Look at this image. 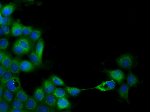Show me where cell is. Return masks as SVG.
<instances>
[{
	"mask_svg": "<svg viewBox=\"0 0 150 112\" xmlns=\"http://www.w3.org/2000/svg\"><path fill=\"white\" fill-rule=\"evenodd\" d=\"M116 62L118 65L121 68L129 69L133 66L134 60L132 55L126 53L122 54L117 58Z\"/></svg>",
	"mask_w": 150,
	"mask_h": 112,
	"instance_id": "1",
	"label": "cell"
},
{
	"mask_svg": "<svg viewBox=\"0 0 150 112\" xmlns=\"http://www.w3.org/2000/svg\"><path fill=\"white\" fill-rule=\"evenodd\" d=\"M6 87L15 94L21 88L19 78L16 75H13L6 83Z\"/></svg>",
	"mask_w": 150,
	"mask_h": 112,
	"instance_id": "2",
	"label": "cell"
},
{
	"mask_svg": "<svg viewBox=\"0 0 150 112\" xmlns=\"http://www.w3.org/2000/svg\"><path fill=\"white\" fill-rule=\"evenodd\" d=\"M109 76L114 81L118 83H120L124 80L125 75L122 71L118 70H105Z\"/></svg>",
	"mask_w": 150,
	"mask_h": 112,
	"instance_id": "3",
	"label": "cell"
},
{
	"mask_svg": "<svg viewBox=\"0 0 150 112\" xmlns=\"http://www.w3.org/2000/svg\"><path fill=\"white\" fill-rule=\"evenodd\" d=\"M15 42L21 46L27 54L31 51L33 46L30 39L25 37L19 38Z\"/></svg>",
	"mask_w": 150,
	"mask_h": 112,
	"instance_id": "4",
	"label": "cell"
},
{
	"mask_svg": "<svg viewBox=\"0 0 150 112\" xmlns=\"http://www.w3.org/2000/svg\"><path fill=\"white\" fill-rule=\"evenodd\" d=\"M116 83L112 80L102 82L94 88H92L101 91L105 92L112 90L115 87Z\"/></svg>",
	"mask_w": 150,
	"mask_h": 112,
	"instance_id": "5",
	"label": "cell"
},
{
	"mask_svg": "<svg viewBox=\"0 0 150 112\" xmlns=\"http://www.w3.org/2000/svg\"><path fill=\"white\" fill-rule=\"evenodd\" d=\"M21 60L18 57L12 58L8 69L13 75H16L18 74L21 71L20 64Z\"/></svg>",
	"mask_w": 150,
	"mask_h": 112,
	"instance_id": "6",
	"label": "cell"
},
{
	"mask_svg": "<svg viewBox=\"0 0 150 112\" xmlns=\"http://www.w3.org/2000/svg\"><path fill=\"white\" fill-rule=\"evenodd\" d=\"M36 67L30 61L27 60H21L20 64L21 71L26 73L33 71Z\"/></svg>",
	"mask_w": 150,
	"mask_h": 112,
	"instance_id": "7",
	"label": "cell"
},
{
	"mask_svg": "<svg viewBox=\"0 0 150 112\" xmlns=\"http://www.w3.org/2000/svg\"><path fill=\"white\" fill-rule=\"evenodd\" d=\"M38 103L33 97H30L24 103V109L28 112H34Z\"/></svg>",
	"mask_w": 150,
	"mask_h": 112,
	"instance_id": "8",
	"label": "cell"
},
{
	"mask_svg": "<svg viewBox=\"0 0 150 112\" xmlns=\"http://www.w3.org/2000/svg\"><path fill=\"white\" fill-rule=\"evenodd\" d=\"M42 87L45 95L52 94L56 88L50 79L43 81Z\"/></svg>",
	"mask_w": 150,
	"mask_h": 112,
	"instance_id": "9",
	"label": "cell"
},
{
	"mask_svg": "<svg viewBox=\"0 0 150 112\" xmlns=\"http://www.w3.org/2000/svg\"><path fill=\"white\" fill-rule=\"evenodd\" d=\"M129 86L126 83L122 84L118 90V92L120 97L129 103Z\"/></svg>",
	"mask_w": 150,
	"mask_h": 112,
	"instance_id": "10",
	"label": "cell"
},
{
	"mask_svg": "<svg viewBox=\"0 0 150 112\" xmlns=\"http://www.w3.org/2000/svg\"><path fill=\"white\" fill-rule=\"evenodd\" d=\"M23 25L19 21H16L12 24L11 32L12 35L15 36H21L22 34Z\"/></svg>",
	"mask_w": 150,
	"mask_h": 112,
	"instance_id": "11",
	"label": "cell"
},
{
	"mask_svg": "<svg viewBox=\"0 0 150 112\" xmlns=\"http://www.w3.org/2000/svg\"><path fill=\"white\" fill-rule=\"evenodd\" d=\"M44 48V41L43 39L41 38L37 41L35 50L38 58L40 63L41 65L42 64V58Z\"/></svg>",
	"mask_w": 150,
	"mask_h": 112,
	"instance_id": "12",
	"label": "cell"
},
{
	"mask_svg": "<svg viewBox=\"0 0 150 112\" xmlns=\"http://www.w3.org/2000/svg\"><path fill=\"white\" fill-rule=\"evenodd\" d=\"M71 106V103L67 98H62L57 99V106L59 110L68 109Z\"/></svg>",
	"mask_w": 150,
	"mask_h": 112,
	"instance_id": "13",
	"label": "cell"
},
{
	"mask_svg": "<svg viewBox=\"0 0 150 112\" xmlns=\"http://www.w3.org/2000/svg\"><path fill=\"white\" fill-rule=\"evenodd\" d=\"M57 99L52 94L46 95L43 103L52 108H54L57 106Z\"/></svg>",
	"mask_w": 150,
	"mask_h": 112,
	"instance_id": "14",
	"label": "cell"
},
{
	"mask_svg": "<svg viewBox=\"0 0 150 112\" xmlns=\"http://www.w3.org/2000/svg\"><path fill=\"white\" fill-rule=\"evenodd\" d=\"M13 75V74L8 69H6L0 78V85L3 88L6 87V83Z\"/></svg>",
	"mask_w": 150,
	"mask_h": 112,
	"instance_id": "15",
	"label": "cell"
},
{
	"mask_svg": "<svg viewBox=\"0 0 150 112\" xmlns=\"http://www.w3.org/2000/svg\"><path fill=\"white\" fill-rule=\"evenodd\" d=\"M16 7L14 4H9L6 5L1 9L0 13L4 17L8 16L14 11Z\"/></svg>",
	"mask_w": 150,
	"mask_h": 112,
	"instance_id": "16",
	"label": "cell"
},
{
	"mask_svg": "<svg viewBox=\"0 0 150 112\" xmlns=\"http://www.w3.org/2000/svg\"><path fill=\"white\" fill-rule=\"evenodd\" d=\"M45 96L42 87L37 88L34 92L33 97L38 103L43 102Z\"/></svg>",
	"mask_w": 150,
	"mask_h": 112,
	"instance_id": "17",
	"label": "cell"
},
{
	"mask_svg": "<svg viewBox=\"0 0 150 112\" xmlns=\"http://www.w3.org/2000/svg\"><path fill=\"white\" fill-rule=\"evenodd\" d=\"M42 31L39 29H33L30 35V39L33 44L37 43L38 40L41 38L42 35Z\"/></svg>",
	"mask_w": 150,
	"mask_h": 112,
	"instance_id": "18",
	"label": "cell"
},
{
	"mask_svg": "<svg viewBox=\"0 0 150 112\" xmlns=\"http://www.w3.org/2000/svg\"><path fill=\"white\" fill-rule=\"evenodd\" d=\"M34 112H56L54 108H52L47 105L43 103H38Z\"/></svg>",
	"mask_w": 150,
	"mask_h": 112,
	"instance_id": "19",
	"label": "cell"
},
{
	"mask_svg": "<svg viewBox=\"0 0 150 112\" xmlns=\"http://www.w3.org/2000/svg\"><path fill=\"white\" fill-rule=\"evenodd\" d=\"M15 97L24 103L28 99L29 97L25 91L21 88L15 94Z\"/></svg>",
	"mask_w": 150,
	"mask_h": 112,
	"instance_id": "20",
	"label": "cell"
},
{
	"mask_svg": "<svg viewBox=\"0 0 150 112\" xmlns=\"http://www.w3.org/2000/svg\"><path fill=\"white\" fill-rule=\"evenodd\" d=\"M3 88L2 97L3 98L10 104L13 98V93L5 87Z\"/></svg>",
	"mask_w": 150,
	"mask_h": 112,
	"instance_id": "21",
	"label": "cell"
},
{
	"mask_svg": "<svg viewBox=\"0 0 150 112\" xmlns=\"http://www.w3.org/2000/svg\"><path fill=\"white\" fill-rule=\"evenodd\" d=\"M10 106V109H24V103L15 97H14Z\"/></svg>",
	"mask_w": 150,
	"mask_h": 112,
	"instance_id": "22",
	"label": "cell"
},
{
	"mask_svg": "<svg viewBox=\"0 0 150 112\" xmlns=\"http://www.w3.org/2000/svg\"><path fill=\"white\" fill-rule=\"evenodd\" d=\"M67 93L64 89L61 88H56L52 94L57 99L67 97Z\"/></svg>",
	"mask_w": 150,
	"mask_h": 112,
	"instance_id": "23",
	"label": "cell"
},
{
	"mask_svg": "<svg viewBox=\"0 0 150 112\" xmlns=\"http://www.w3.org/2000/svg\"><path fill=\"white\" fill-rule=\"evenodd\" d=\"M12 59L11 55L9 53H6L2 60L0 63V65L5 69H8Z\"/></svg>",
	"mask_w": 150,
	"mask_h": 112,
	"instance_id": "24",
	"label": "cell"
},
{
	"mask_svg": "<svg viewBox=\"0 0 150 112\" xmlns=\"http://www.w3.org/2000/svg\"><path fill=\"white\" fill-rule=\"evenodd\" d=\"M64 89L67 93L72 96L77 95L83 90L76 88L67 86H64Z\"/></svg>",
	"mask_w": 150,
	"mask_h": 112,
	"instance_id": "25",
	"label": "cell"
},
{
	"mask_svg": "<svg viewBox=\"0 0 150 112\" xmlns=\"http://www.w3.org/2000/svg\"><path fill=\"white\" fill-rule=\"evenodd\" d=\"M30 61L36 67H40L41 64H40L38 58L35 52L33 50L31 52L29 55Z\"/></svg>",
	"mask_w": 150,
	"mask_h": 112,
	"instance_id": "26",
	"label": "cell"
},
{
	"mask_svg": "<svg viewBox=\"0 0 150 112\" xmlns=\"http://www.w3.org/2000/svg\"><path fill=\"white\" fill-rule=\"evenodd\" d=\"M138 78L135 75L132 73H129L127 78L128 85L132 87L137 84L138 82Z\"/></svg>",
	"mask_w": 150,
	"mask_h": 112,
	"instance_id": "27",
	"label": "cell"
},
{
	"mask_svg": "<svg viewBox=\"0 0 150 112\" xmlns=\"http://www.w3.org/2000/svg\"><path fill=\"white\" fill-rule=\"evenodd\" d=\"M10 108V104L2 97L0 99V112H8Z\"/></svg>",
	"mask_w": 150,
	"mask_h": 112,
	"instance_id": "28",
	"label": "cell"
},
{
	"mask_svg": "<svg viewBox=\"0 0 150 112\" xmlns=\"http://www.w3.org/2000/svg\"><path fill=\"white\" fill-rule=\"evenodd\" d=\"M13 50L14 53L18 55H22L27 54L25 50L16 42L13 45Z\"/></svg>",
	"mask_w": 150,
	"mask_h": 112,
	"instance_id": "29",
	"label": "cell"
},
{
	"mask_svg": "<svg viewBox=\"0 0 150 112\" xmlns=\"http://www.w3.org/2000/svg\"><path fill=\"white\" fill-rule=\"evenodd\" d=\"M50 79L54 85L65 86L63 81L57 76L52 75L50 77Z\"/></svg>",
	"mask_w": 150,
	"mask_h": 112,
	"instance_id": "30",
	"label": "cell"
},
{
	"mask_svg": "<svg viewBox=\"0 0 150 112\" xmlns=\"http://www.w3.org/2000/svg\"><path fill=\"white\" fill-rule=\"evenodd\" d=\"M13 23V20L9 16L3 17L0 25L8 26H10Z\"/></svg>",
	"mask_w": 150,
	"mask_h": 112,
	"instance_id": "31",
	"label": "cell"
},
{
	"mask_svg": "<svg viewBox=\"0 0 150 112\" xmlns=\"http://www.w3.org/2000/svg\"><path fill=\"white\" fill-rule=\"evenodd\" d=\"M9 43L6 38L0 39V50L3 51L6 49L8 47Z\"/></svg>",
	"mask_w": 150,
	"mask_h": 112,
	"instance_id": "32",
	"label": "cell"
},
{
	"mask_svg": "<svg viewBox=\"0 0 150 112\" xmlns=\"http://www.w3.org/2000/svg\"><path fill=\"white\" fill-rule=\"evenodd\" d=\"M33 30L31 26L23 25L22 34L25 36L30 35Z\"/></svg>",
	"mask_w": 150,
	"mask_h": 112,
	"instance_id": "33",
	"label": "cell"
},
{
	"mask_svg": "<svg viewBox=\"0 0 150 112\" xmlns=\"http://www.w3.org/2000/svg\"><path fill=\"white\" fill-rule=\"evenodd\" d=\"M0 29L1 30L3 35L5 36L8 35L10 33V29L8 26L0 25Z\"/></svg>",
	"mask_w": 150,
	"mask_h": 112,
	"instance_id": "34",
	"label": "cell"
},
{
	"mask_svg": "<svg viewBox=\"0 0 150 112\" xmlns=\"http://www.w3.org/2000/svg\"><path fill=\"white\" fill-rule=\"evenodd\" d=\"M8 112H28L25 109H10Z\"/></svg>",
	"mask_w": 150,
	"mask_h": 112,
	"instance_id": "35",
	"label": "cell"
},
{
	"mask_svg": "<svg viewBox=\"0 0 150 112\" xmlns=\"http://www.w3.org/2000/svg\"><path fill=\"white\" fill-rule=\"evenodd\" d=\"M4 67L0 65V78L6 70Z\"/></svg>",
	"mask_w": 150,
	"mask_h": 112,
	"instance_id": "36",
	"label": "cell"
},
{
	"mask_svg": "<svg viewBox=\"0 0 150 112\" xmlns=\"http://www.w3.org/2000/svg\"><path fill=\"white\" fill-rule=\"evenodd\" d=\"M5 53L3 51L0 50V63H1L2 60Z\"/></svg>",
	"mask_w": 150,
	"mask_h": 112,
	"instance_id": "37",
	"label": "cell"
},
{
	"mask_svg": "<svg viewBox=\"0 0 150 112\" xmlns=\"http://www.w3.org/2000/svg\"><path fill=\"white\" fill-rule=\"evenodd\" d=\"M3 92V87L0 85V99L2 97Z\"/></svg>",
	"mask_w": 150,
	"mask_h": 112,
	"instance_id": "38",
	"label": "cell"
},
{
	"mask_svg": "<svg viewBox=\"0 0 150 112\" xmlns=\"http://www.w3.org/2000/svg\"><path fill=\"white\" fill-rule=\"evenodd\" d=\"M3 17L2 16V15L0 12V24L1 22V21L2 20Z\"/></svg>",
	"mask_w": 150,
	"mask_h": 112,
	"instance_id": "39",
	"label": "cell"
},
{
	"mask_svg": "<svg viewBox=\"0 0 150 112\" xmlns=\"http://www.w3.org/2000/svg\"><path fill=\"white\" fill-rule=\"evenodd\" d=\"M59 112H71L69 111H60Z\"/></svg>",
	"mask_w": 150,
	"mask_h": 112,
	"instance_id": "40",
	"label": "cell"
},
{
	"mask_svg": "<svg viewBox=\"0 0 150 112\" xmlns=\"http://www.w3.org/2000/svg\"><path fill=\"white\" fill-rule=\"evenodd\" d=\"M3 35L0 29V36H1Z\"/></svg>",
	"mask_w": 150,
	"mask_h": 112,
	"instance_id": "41",
	"label": "cell"
},
{
	"mask_svg": "<svg viewBox=\"0 0 150 112\" xmlns=\"http://www.w3.org/2000/svg\"><path fill=\"white\" fill-rule=\"evenodd\" d=\"M2 7V6L1 3H0V10L1 9Z\"/></svg>",
	"mask_w": 150,
	"mask_h": 112,
	"instance_id": "42",
	"label": "cell"
}]
</instances>
